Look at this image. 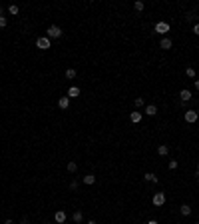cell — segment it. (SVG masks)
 Listing matches in <instances>:
<instances>
[{
    "mask_svg": "<svg viewBox=\"0 0 199 224\" xmlns=\"http://www.w3.org/2000/svg\"><path fill=\"white\" fill-rule=\"evenodd\" d=\"M151 202H153V206H163L165 204V194L163 192H155L153 198H151Z\"/></svg>",
    "mask_w": 199,
    "mask_h": 224,
    "instance_id": "1",
    "label": "cell"
},
{
    "mask_svg": "<svg viewBox=\"0 0 199 224\" xmlns=\"http://www.w3.org/2000/svg\"><path fill=\"white\" fill-rule=\"evenodd\" d=\"M36 46H38L40 50H48V48H50V38H48V36L38 38V40H36Z\"/></svg>",
    "mask_w": 199,
    "mask_h": 224,
    "instance_id": "2",
    "label": "cell"
},
{
    "mask_svg": "<svg viewBox=\"0 0 199 224\" xmlns=\"http://www.w3.org/2000/svg\"><path fill=\"white\" fill-rule=\"evenodd\" d=\"M155 32H157V34H161V36H165L167 32H169V24L167 22H157V24H155Z\"/></svg>",
    "mask_w": 199,
    "mask_h": 224,
    "instance_id": "3",
    "label": "cell"
},
{
    "mask_svg": "<svg viewBox=\"0 0 199 224\" xmlns=\"http://www.w3.org/2000/svg\"><path fill=\"white\" fill-rule=\"evenodd\" d=\"M46 32H48V38H60L62 36V28L60 26H50Z\"/></svg>",
    "mask_w": 199,
    "mask_h": 224,
    "instance_id": "4",
    "label": "cell"
},
{
    "mask_svg": "<svg viewBox=\"0 0 199 224\" xmlns=\"http://www.w3.org/2000/svg\"><path fill=\"white\" fill-rule=\"evenodd\" d=\"M197 118H199V116H197L195 110H187V112H185V122H189V124H193Z\"/></svg>",
    "mask_w": 199,
    "mask_h": 224,
    "instance_id": "5",
    "label": "cell"
},
{
    "mask_svg": "<svg viewBox=\"0 0 199 224\" xmlns=\"http://www.w3.org/2000/svg\"><path fill=\"white\" fill-rule=\"evenodd\" d=\"M54 220H56L58 224H64L66 222V212H64V210H58V212L54 214Z\"/></svg>",
    "mask_w": 199,
    "mask_h": 224,
    "instance_id": "6",
    "label": "cell"
},
{
    "mask_svg": "<svg viewBox=\"0 0 199 224\" xmlns=\"http://www.w3.org/2000/svg\"><path fill=\"white\" fill-rule=\"evenodd\" d=\"M159 46H161L163 50H169L173 46V42H171V38H167V36H163L161 38V42H159Z\"/></svg>",
    "mask_w": 199,
    "mask_h": 224,
    "instance_id": "7",
    "label": "cell"
},
{
    "mask_svg": "<svg viewBox=\"0 0 199 224\" xmlns=\"http://www.w3.org/2000/svg\"><path fill=\"white\" fill-rule=\"evenodd\" d=\"M58 106H60L62 110H68V106H70V98H68V96H62V98L58 100Z\"/></svg>",
    "mask_w": 199,
    "mask_h": 224,
    "instance_id": "8",
    "label": "cell"
},
{
    "mask_svg": "<svg viewBox=\"0 0 199 224\" xmlns=\"http://www.w3.org/2000/svg\"><path fill=\"white\" fill-rule=\"evenodd\" d=\"M179 98H181V102H189V100H191V92L185 88V90L179 92Z\"/></svg>",
    "mask_w": 199,
    "mask_h": 224,
    "instance_id": "9",
    "label": "cell"
},
{
    "mask_svg": "<svg viewBox=\"0 0 199 224\" xmlns=\"http://www.w3.org/2000/svg\"><path fill=\"white\" fill-rule=\"evenodd\" d=\"M78 96H80V88L78 86H72L70 90H68V98H70V100L72 98H78Z\"/></svg>",
    "mask_w": 199,
    "mask_h": 224,
    "instance_id": "10",
    "label": "cell"
},
{
    "mask_svg": "<svg viewBox=\"0 0 199 224\" xmlns=\"http://www.w3.org/2000/svg\"><path fill=\"white\" fill-rule=\"evenodd\" d=\"M145 114H147V116H155V114H157V106H155V104H147Z\"/></svg>",
    "mask_w": 199,
    "mask_h": 224,
    "instance_id": "11",
    "label": "cell"
},
{
    "mask_svg": "<svg viewBox=\"0 0 199 224\" xmlns=\"http://www.w3.org/2000/svg\"><path fill=\"white\" fill-rule=\"evenodd\" d=\"M129 118H132V122H133V124H139V122H141V112H132V114H129Z\"/></svg>",
    "mask_w": 199,
    "mask_h": 224,
    "instance_id": "12",
    "label": "cell"
},
{
    "mask_svg": "<svg viewBox=\"0 0 199 224\" xmlns=\"http://www.w3.org/2000/svg\"><path fill=\"white\" fill-rule=\"evenodd\" d=\"M143 178H145V182H153V184H157V182H159V178H157L155 174H151V172H147Z\"/></svg>",
    "mask_w": 199,
    "mask_h": 224,
    "instance_id": "13",
    "label": "cell"
},
{
    "mask_svg": "<svg viewBox=\"0 0 199 224\" xmlns=\"http://www.w3.org/2000/svg\"><path fill=\"white\" fill-rule=\"evenodd\" d=\"M157 154H159V156H167V154H169V146L159 144V146H157Z\"/></svg>",
    "mask_w": 199,
    "mask_h": 224,
    "instance_id": "14",
    "label": "cell"
},
{
    "mask_svg": "<svg viewBox=\"0 0 199 224\" xmlns=\"http://www.w3.org/2000/svg\"><path fill=\"white\" fill-rule=\"evenodd\" d=\"M94 182H96V176H94V174H86V176H84V184H88V186H92Z\"/></svg>",
    "mask_w": 199,
    "mask_h": 224,
    "instance_id": "15",
    "label": "cell"
},
{
    "mask_svg": "<svg viewBox=\"0 0 199 224\" xmlns=\"http://www.w3.org/2000/svg\"><path fill=\"white\" fill-rule=\"evenodd\" d=\"M72 218H74V222H78V224H80V222H82V220H84V214H82V212H80V210H76V212H74V214H72Z\"/></svg>",
    "mask_w": 199,
    "mask_h": 224,
    "instance_id": "16",
    "label": "cell"
},
{
    "mask_svg": "<svg viewBox=\"0 0 199 224\" xmlns=\"http://www.w3.org/2000/svg\"><path fill=\"white\" fill-rule=\"evenodd\" d=\"M179 210H181V214H183V216H189V214H191V206H189V204H183Z\"/></svg>",
    "mask_w": 199,
    "mask_h": 224,
    "instance_id": "17",
    "label": "cell"
},
{
    "mask_svg": "<svg viewBox=\"0 0 199 224\" xmlns=\"http://www.w3.org/2000/svg\"><path fill=\"white\" fill-rule=\"evenodd\" d=\"M76 170H78V164H76L74 160H70V162H68V172H72V174H74Z\"/></svg>",
    "mask_w": 199,
    "mask_h": 224,
    "instance_id": "18",
    "label": "cell"
},
{
    "mask_svg": "<svg viewBox=\"0 0 199 224\" xmlns=\"http://www.w3.org/2000/svg\"><path fill=\"white\" fill-rule=\"evenodd\" d=\"M133 8H135V10H137V12H141L143 8H145V4H143L141 0H135V2H133Z\"/></svg>",
    "mask_w": 199,
    "mask_h": 224,
    "instance_id": "19",
    "label": "cell"
},
{
    "mask_svg": "<svg viewBox=\"0 0 199 224\" xmlns=\"http://www.w3.org/2000/svg\"><path fill=\"white\" fill-rule=\"evenodd\" d=\"M66 78H68V80L76 78V70H74V68H68V70H66Z\"/></svg>",
    "mask_w": 199,
    "mask_h": 224,
    "instance_id": "20",
    "label": "cell"
},
{
    "mask_svg": "<svg viewBox=\"0 0 199 224\" xmlns=\"http://www.w3.org/2000/svg\"><path fill=\"white\" fill-rule=\"evenodd\" d=\"M8 12H10V14H18V12H20V8L16 6V4H10V6H8Z\"/></svg>",
    "mask_w": 199,
    "mask_h": 224,
    "instance_id": "21",
    "label": "cell"
},
{
    "mask_svg": "<svg viewBox=\"0 0 199 224\" xmlns=\"http://www.w3.org/2000/svg\"><path fill=\"white\" fill-rule=\"evenodd\" d=\"M143 104H145V102H143V98H139V96H137V98L133 100V106H135V108H141Z\"/></svg>",
    "mask_w": 199,
    "mask_h": 224,
    "instance_id": "22",
    "label": "cell"
},
{
    "mask_svg": "<svg viewBox=\"0 0 199 224\" xmlns=\"http://www.w3.org/2000/svg\"><path fill=\"white\" fill-rule=\"evenodd\" d=\"M185 74H187L189 78H195V68H191V66H189V68L185 70Z\"/></svg>",
    "mask_w": 199,
    "mask_h": 224,
    "instance_id": "23",
    "label": "cell"
},
{
    "mask_svg": "<svg viewBox=\"0 0 199 224\" xmlns=\"http://www.w3.org/2000/svg\"><path fill=\"white\" fill-rule=\"evenodd\" d=\"M8 24V20H6V16H0V28H4Z\"/></svg>",
    "mask_w": 199,
    "mask_h": 224,
    "instance_id": "24",
    "label": "cell"
},
{
    "mask_svg": "<svg viewBox=\"0 0 199 224\" xmlns=\"http://www.w3.org/2000/svg\"><path fill=\"white\" fill-rule=\"evenodd\" d=\"M70 190H78V180H72L70 182Z\"/></svg>",
    "mask_w": 199,
    "mask_h": 224,
    "instance_id": "25",
    "label": "cell"
},
{
    "mask_svg": "<svg viewBox=\"0 0 199 224\" xmlns=\"http://www.w3.org/2000/svg\"><path fill=\"white\" fill-rule=\"evenodd\" d=\"M169 168H171V170H175V168H177V160H169Z\"/></svg>",
    "mask_w": 199,
    "mask_h": 224,
    "instance_id": "26",
    "label": "cell"
},
{
    "mask_svg": "<svg viewBox=\"0 0 199 224\" xmlns=\"http://www.w3.org/2000/svg\"><path fill=\"white\" fill-rule=\"evenodd\" d=\"M193 32H195V34L199 36V24H193Z\"/></svg>",
    "mask_w": 199,
    "mask_h": 224,
    "instance_id": "27",
    "label": "cell"
},
{
    "mask_svg": "<svg viewBox=\"0 0 199 224\" xmlns=\"http://www.w3.org/2000/svg\"><path fill=\"white\" fill-rule=\"evenodd\" d=\"M147 224H159L157 220H147Z\"/></svg>",
    "mask_w": 199,
    "mask_h": 224,
    "instance_id": "28",
    "label": "cell"
},
{
    "mask_svg": "<svg viewBox=\"0 0 199 224\" xmlns=\"http://www.w3.org/2000/svg\"><path fill=\"white\" fill-rule=\"evenodd\" d=\"M195 88H197V92H199V80H195Z\"/></svg>",
    "mask_w": 199,
    "mask_h": 224,
    "instance_id": "29",
    "label": "cell"
},
{
    "mask_svg": "<svg viewBox=\"0 0 199 224\" xmlns=\"http://www.w3.org/2000/svg\"><path fill=\"white\" fill-rule=\"evenodd\" d=\"M195 176L199 178V162H197V172H195Z\"/></svg>",
    "mask_w": 199,
    "mask_h": 224,
    "instance_id": "30",
    "label": "cell"
},
{
    "mask_svg": "<svg viewBox=\"0 0 199 224\" xmlns=\"http://www.w3.org/2000/svg\"><path fill=\"white\" fill-rule=\"evenodd\" d=\"M88 224H98V222H96V220H88Z\"/></svg>",
    "mask_w": 199,
    "mask_h": 224,
    "instance_id": "31",
    "label": "cell"
},
{
    "mask_svg": "<svg viewBox=\"0 0 199 224\" xmlns=\"http://www.w3.org/2000/svg\"><path fill=\"white\" fill-rule=\"evenodd\" d=\"M4 224H14V222H12V220H6V222H4Z\"/></svg>",
    "mask_w": 199,
    "mask_h": 224,
    "instance_id": "32",
    "label": "cell"
},
{
    "mask_svg": "<svg viewBox=\"0 0 199 224\" xmlns=\"http://www.w3.org/2000/svg\"><path fill=\"white\" fill-rule=\"evenodd\" d=\"M22 224H28V220H22Z\"/></svg>",
    "mask_w": 199,
    "mask_h": 224,
    "instance_id": "33",
    "label": "cell"
},
{
    "mask_svg": "<svg viewBox=\"0 0 199 224\" xmlns=\"http://www.w3.org/2000/svg\"><path fill=\"white\" fill-rule=\"evenodd\" d=\"M0 16H2V8H0Z\"/></svg>",
    "mask_w": 199,
    "mask_h": 224,
    "instance_id": "34",
    "label": "cell"
},
{
    "mask_svg": "<svg viewBox=\"0 0 199 224\" xmlns=\"http://www.w3.org/2000/svg\"><path fill=\"white\" fill-rule=\"evenodd\" d=\"M197 116H199V110H197Z\"/></svg>",
    "mask_w": 199,
    "mask_h": 224,
    "instance_id": "35",
    "label": "cell"
},
{
    "mask_svg": "<svg viewBox=\"0 0 199 224\" xmlns=\"http://www.w3.org/2000/svg\"><path fill=\"white\" fill-rule=\"evenodd\" d=\"M195 224H199V222H195Z\"/></svg>",
    "mask_w": 199,
    "mask_h": 224,
    "instance_id": "36",
    "label": "cell"
}]
</instances>
